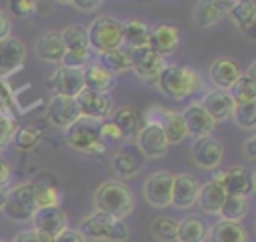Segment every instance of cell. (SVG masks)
Masks as SVG:
<instances>
[{
	"label": "cell",
	"mask_w": 256,
	"mask_h": 242,
	"mask_svg": "<svg viewBox=\"0 0 256 242\" xmlns=\"http://www.w3.org/2000/svg\"><path fill=\"white\" fill-rule=\"evenodd\" d=\"M32 224H34V232L54 238L58 232L66 228V214L60 206L36 208L32 214Z\"/></svg>",
	"instance_id": "4fadbf2b"
},
{
	"label": "cell",
	"mask_w": 256,
	"mask_h": 242,
	"mask_svg": "<svg viewBox=\"0 0 256 242\" xmlns=\"http://www.w3.org/2000/svg\"><path fill=\"white\" fill-rule=\"evenodd\" d=\"M66 142L70 148L86 154H102L106 142L100 136V120L80 116L66 128Z\"/></svg>",
	"instance_id": "277c9868"
},
{
	"label": "cell",
	"mask_w": 256,
	"mask_h": 242,
	"mask_svg": "<svg viewBox=\"0 0 256 242\" xmlns=\"http://www.w3.org/2000/svg\"><path fill=\"white\" fill-rule=\"evenodd\" d=\"M94 208L96 212L124 220L134 210V194L120 180H106L94 192Z\"/></svg>",
	"instance_id": "7a4b0ae2"
},
{
	"label": "cell",
	"mask_w": 256,
	"mask_h": 242,
	"mask_svg": "<svg viewBox=\"0 0 256 242\" xmlns=\"http://www.w3.org/2000/svg\"><path fill=\"white\" fill-rule=\"evenodd\" d=\"M10 180V166L6 164L4 158H0V186H6Z\"/></svg>",
	"instance_id": "f907efd6"
},
{
	"label": "cell",
	"mask_w": 256,
	"mask_h": 242,
	"mask_svg": "<svg viewBox=\"0 0 256 242\" xmlns=\"http://www.w3.org/2000/svg\"><path fill=\"white\" fill-rule=\"evenodd\" d=\"M110 166H112V170H114L120 178H132V176H136V174L140 172L142 162H140L136 156H132L130 152L120 150V152H116V154L112 156Z\"/></svg>",
	"instance_id": "d6a6232c"
},
{
	"label": "cell",
	"mask_w": 256,
	"mask_h": 242,
	"mask_svg": "<svg viewBox=\"0 0 256 242\" xmlns=\"http://www.w3.org/2000/svg\"><path fill=\"white\" fill-rule=\"evenodd\" d=\"M182 114V120H184V126H186V136H192L194 140L198 138H204V136H210L216 122L208 116V112L196 102V104H190L186 106Z\"/></svg>",
	"instance_id": "9a60e30c"
},
{
	"label": "cell",
	"mask_w": 256,
	"mask_h": 242,
	"mask_svg": "<svg viewBox=\"0 0 256 242\" xmlns=\"http://www.w3.org/2000/svg\"><path fill=\"white\" fill-rule=\"evenodd\" d=\"M222 18V12L216 4V0H202L194 6L192 10V20L196 26L200 28H208V26H214L218 20Z\"/></svg>",
	"instance_id": "1f68e13d"
},
{
	"label": "cell",
	"mask_w": 256,
	"mask_h": 242,
	"mask_svg": "<svg viewBox=\"0 0 256 242\" xmlns=\"http://www.w3.org/2000/svg\"><path fill=\"white\" fill-rule=\"evenodd\" d=\"M12 242H52V238H48L44 234H38L34 230H26V232H20Z\"/></svg>",
	"instance_id": "bcb514c9"
},
{
	"label": "cell",
	"mask_w": 256,
	"mask_h": 242,
	"mask_svg": "<svg viewBox=\"0 0 256 242\" xmlns=\"http://www.w3.org/2000/svg\"><path fill=\"white\" fill-rule=\"evenodd\" d=\"M0 242H6V240H0Z\"/></svg>",
	"instance_id": "f5cc1de1"
},
{
	"label": "cell",
	"mask_w": 256,
	"mask_h": 242,
	"mask_svg": "<svg viewBox=\"0 0 256 242\" xmlns=\"http://www.w3.org/2000/svg\"><path fill=\"white\" fill-rule=\"evenodd\" d=\"M100 136H102L104 142H106V140H112V142L124 140V136H122V132L118 130V126L112 124L110 120H102V122H100Z\"/></svg>",
	"instance_id": "b9f144b4"
},
{
	"label": "cell",
	"mask_w": 256,
	"mask_h": 242,
	"mask_svg": "<svg viewBox=\"0 0 256 242\" xmlns=\"http://www.w3.org/2000/svg\"><path fill=\"white\" fill-rule=\"evenodd\" d=\"M26 60V46L18 38L0 40V74H12L22 68Z\"/></svg>",
	"instance_id": "ffe728a7"
},
{
	"label": "cell",
	"mask_w": 256,
	"mask_h": 242,
	"mask_svg": "<svg viewBox=\"0 0 256 242\" xmlns=\"http://www.w3.org/2000/svg\"><path fill=\"white\" fill-rule=\"evenodd\" d=\"M226 198V192L212 180L200 184V190H198V198H196V204L200 206L202 212L206 214H218L220 212V206Z\"/></svg>",
	"instance_id": "484cf974"
},
{
	"label": "cell",
	"mask_w": 256,
	"mask_h": 242,
	"mask_svg": "<svg viewBox=\"0 0 256 242\" xmlns=\"http://www.w3.org/2000/svg\"><path fill=\"white\" fill-rule=\"evenodd\" d=\"M78 232L84 236V240L94 242H126L130 236V230L124 224V220H118L96 210L80 220Z\"/></svg>",
	"instance_id": "3957f363"
},
{
	"label": "cell",
	"mask_w": 256,
	"mask_h": 242,
	"mask_svg": "<svg viewBox=\"0 0 256 242\" xmlns=\"http://www.w3.org/2000/svg\"><path fill=\"white\" fill-rule=\"evenodd\" d=\"M224 154V146L220 140L212 138V136H204L192 142L190 146V156L192 162L196 164V168L200 170H214Z\"/></svg>",
	"instance_id": "9c48e42d"
},
{
	"label": "cell",
	"mask_w": 256,
	"mask_h": 242,
	"mask_svg": "<svg viewBox=\"0 0 256 242\" xmlns=\"http://www.w3.org/2000/svg\"><path fill=\"white\" fill-rule=\"evenodd\" d=\"M66 4H70V6H74L78 12H92V10H96V8H100V0H68Z\"/></svg>",
	"instance_id": "7dc6e473"
},
{
	"label": "cell",
	"mask_w": 256,
	"mask_h": 242,
	"mask_svg": "<svg viewBox=\"0 0 256 242\" xmlns=\"http://www.w3.org/2000/svg\"><path fill=\"white\" fill-rule=\"evenodd\" d=\"M86 40H88V50L92 48L96 54L122 46V20L114 16L94 18L86 28Z\"/></svg>",
	"instance_id": "5b68a950"
},
{
	"label": "cell",
	"mask_w": 256,
	"mask_h": 242,
	"mask_svg": "<svg viewBox=\"0 0 256 242\" xmlns=\"http://www.w3.org/2000/svg\"><path fill=\"white\" fill-rule=\"evenodd\" d=\"M36 210L34 200V184H20L12 190H8V198L2 206V212L16 222H28L32 220V214Z\"/></svg>",
	"instance_id": "8992f818"
},
{
	"label": "cell",
	"mask_w": 256,
	"mask_h": 242,
	"mask_svg": "<svg viewBox=\"0 0 256 242\" xmlns=\"http://www.w3.org/2000/svg\"><path fill=\"white\" fill-rule=\"evenodd\" d=\"M244 152H246L248 160H256V136H250L244 142Z\"/></svg>",
	"instance_id": "681fc988"
},
{
	"label": "cell",
	"mask_w": 256,
	"mask_h": 242,
	"mask_svg": "<svg viewBox=\"0 0 256 242\" xmlns=\"http://www.w3.org/2000/svg\"><path fill=\"white\" fill-rule=\"evenodd\" d=\"M10 28H12L10 18L0 10V40H4V38H8V36H10Z\"/></svg>",
	"instance_id": "c3c4849f"
},
{
	"label": "cell",
	"mask_w": 256,
	"mask_h": 242,
	"mask_svg": "<svg viewBox=\"0 0 256 242\" xmlns=\"http://www.w3.org/2000/svg\"><path fill=\"white\" fill-rule=\"evenodd\" d=\"M12 138H14L18 148L28 150V148H32L40 140V134H38V130H32V128H16Z\"/></svg>",
	"instance_id": "60d3db41"
},
{
	"label": "cell",
	"mask_w": 256,
	"mask_h": 242,
	"mask_svg": "<svg viewBox=\"0 0 256 242\" xmlns=\"http://www.w3.org/2000/svg\"><path fill=\"white\" fill-rule=\"evenodd\" d=\"M208 238V226L202 218L188 216L178 222V238L176 242H204Z\"/></svg>",
	"instance_id": "4dcf8cb0"
},
{
	"label": "cell",
	"mask_w": 256,
	"mask_h": 242,
	"mask_svg": "<svg viewBox=\"0 0 256 242\" xmlns=\"http://www.w3.org/2000/svg\"><path fill=\"white\" fill-rule=\"evenodd\" d=\"M198 190H200V182L194 176L178 174V176H174V182H172V200H170V204L180 208V210H188L196 204Z\"/></svg>",
	"instance_id": "e0dca14e"
},
{
	"label": "cell",
	"mask_w": 256,
	"mask_h": 242,
	"mask_svg": "<svg viewBox=\"0 0 256 242\" xmlns=\"http://www.w3.org/2000/svg\"><path fill=\"white\" fill-rule=\"evenodd\" d=\"M208 76H210V82L216 86V90H226L228 92L230 86L242 76V70L232 58L220 56L210 64Z\"/></svg>",
	"instance_id": "d6986e66"
},
{
	"label": "cell",
	"mask_w": 256,
	"mask_h": 242,
	"mask_svg": "<svg viewBox=\"0 0 256 242\" xmlns=\"http://www.w3.org/2000/svg\"><path fill=\"white\" fill-rule=\"evenodd\" d=\"M156 86L168 98L182 100V98L198 92L204 86V82H202L200 74L190 66L166 64L162 68V72L158 74V78H156Z\"/></svg>",
	"instance_id": "6da1fadb"
},
{
	"label": "cell",
	"mask_w": 256,
	"mask_h": 242,
	"mask_svg": "<svg viewBox=\"0 0 256 242\" xmlns=\"http://www.w3.org/2000/svg\"><path fill=\"white\" fill-rule=\"evenodd\" d=\"M164 66V56L156 54L148 46L130 50V70H134L144 80H156Z\"/></svg>",
	"instance_id": "8fae6325"
},
{
	"label": "cell",
	"mask_w": 256,
	"mask_h": 242,
	"mask_svg": "<svg viewBox=\"0 0 256 242\" xmlns=\"http://www.w3.org/2000/svg\"><path fill=\"white\" fill-rule=\"evenodd\" d=\"M180 42V30L178 26L172 24H158L154 28H150V36H148V48H152L156 54L166 56L170 52L176 50Z\"/></svg>",
	"instance_id": "44dd1931"
},
{
	"label": "cell",
	"mask_w": 256,
	"mask_h": 242,
	"mask_svg": "<svg viewBox=\"0 0 256 242\" xmlns=\"http://www.w3.org/2000/svg\"><path fill=\"white\" fill-rule=\"evenodd\" d=\"M76 104L80 110V116L92 118V120H106L114 112V102L110 94H100V92H88L82 90L76 96Z\"/></svg>",
	"instance_id": "30bf717a"
},
{
	"label": "cell",
	"mask_w": 256,
	"mask_h": 242,
	"mask_svg": "<svg viewBox=\"0 0 256 242\" xmlns=\"http://www.w3.org/2000/svg\"><path fill=\"white\" fill-rule=\"evenodd\" d=\"M98 64L104 70H108L110 74L126 72V70H130V50L126 46H118L108 52H102V54H98Z\"/></svg>",
	"instance_id": "f546056e"
},
{
	"label": "cell",
	"mask_w": 256,
	"mask_h": 242,
	"mask_svg": "<svg viewBox=\"0 0 256 242\" xmlns=\"http://www.w3.org/2000/svg\"><path fill=\"white\" fill-rule=\"evenodd\" d=\"M230 98L234 104H242V102H254L256 100V80L242 74L228 90Z\"/></svg>",
	"instance_id": "e575fe53"
},
{
	"label": "cell",
	"mask_w": 256,
	"mask_h": 242,
	"mask_svg": "<svg viewBox=\"0 0 256 242\" xmlns=\"http://www.w3.org/2000/svg\"><path fill=\"white\" fill-rule=\"evenodd\" d=\"M34 200H36V208L58 206V202H60V192H58L54 186L40 184V186H34Z\"/></svg>",
	"instance_id": "f35d334b"
},
{
	"label": "cell",
	"mask_w": 256,
	"mask_h": 242,
	"mask_svg": "<svg viewBox=\"0 0 256 242\" xmlns=\"http://www.w3.org/2000/svg\"><path fill=\"white\" fill-rule=\"evenodd\" d=\"M136 146L144 158H160L168 150V142L158 124H142L136 134Z\"/></svg>",
	"instance_id": "7c38bea8"
},
{
	"label": "cell",
	"mask_w": 256,
	"mask_h": 242,
	"mask_svg": "<svg viewBox=\"0 0 256 242\" xmlns=\"http://www.w3.org/2000/svg\"><path fill=\"white\" fill-rule=\"evenodd\" d=\"M158 116L152 118L150 122L146 124H158L164 132V138L170 144H178L186 138V126H184V120H182V114L180 112H172V110H164V108H156Z\"/></svg>",
	"instance_id": "ac0fdd59"
},
{
	"label": "cell",
	"mask_w": 256,
	"mask_h": 242,
	"mask_svg": "<svg viewBox=\"0 0 256 242\" xmlns=\"http://www.w3.org/2000/svg\"><path fill=\"white\" fill-rule=\"evenodd\" d=\"M218 214L226 222H238L240 224V220L248 214V198H244V196H226Z\"/></svg>",
	"instance_id": "836d02e7"
},
{
	"label": "cell",
	"mask_w": 256,
	"mask_h": 242,
	"mask_svg": "<svg viewBox=\"0 0 256 242\" xmlns=\"http://www.w3.org/2000/svg\"><path fill=\"white\" fill-rule=\"evenodd\" d=\"M48 84L52 86L54 94L66 96V98H76V96L84 90V84H82V70L58 66L56 72L52 74V78L48 80Z\"/></svg>",
	"instance_id": "5bb4252c"
},
{
	"label": "cell",
	"mask_w": 256,
	"mask_h": 242,
	"mask_svg": "<svg viewBox=\"0 0 256 242\" xmlns=\"http://www.w3.org/2000/svg\"><path fill=\"white\" fill-rule=\"evenodd\" d=\"M212 182H216L226 196H244L248 198L254 190V172L244 168H230V170H218L212 176Z\"/></svg>",
	"instance_id": "52a82bcc"
},
{
	"label": "cell",
	"mask_w": 256,
	"mask_h": 242,
	"mask_svg": "<svg viewBox=\"0 0 256 242\" xmlns=\"http://www.w3.org/2000/svg\"><path fill=\"white\" fill-rule=\"evenodd\" d=\"M62 44L66 52H84L88 50V40H86V30L80 26H66L62 32Z\"/></svg>",
	"instance_id": "74e56055"
},
{
	"label": "cell",
	"mask_w": 256,
	"mask_h": 242,
	"mask_svg": "<svg viewBox=\"0 0 256 242\" xmlns=\"http://www.w3.org/2000/svg\"><path fill=\"white\" fill-rule=\"evenodd\" d=\"M52 242H86V240H84V236H82L78 230L66 226L62 232H58V234L52 238Z\"/></svg>",
	"instance_id": "ee69618b"
},
{
	"label": "cell",
	"mask_w": 256,
	"mask_h": 242,
	"mask_svg": "<svg viewBox=\"0 0 256 242\" xmlns=\"http://www.w3.org/2000/svg\"><path fill=\"white\" fill-rule=\"evenodd\" d=\"M8 6L16 16H28L36 10V2H32V0H12V2H8Z\"/></svg>",
	"instance_id": "7bdbcfd3"
},
{
	"label": "cell",
	"mask_w": 256,
	"mask_h": 242,
	"mask_svg": "<svg viewBox=\"0 0 256 242\" xmlns=\"http://www.w3.org/2000/svg\"><path fill=\"white\" fill-rule=\"evenodd\" d=\"M172 182H174V174H170L166 170L150 174L146 178L144 186H142L144 200L150 206H156V208L170 206V200H172Z\"/></svg>",
	"instance_id": "ba28073f"
},
{
	"label": "cell",
	"mask_w": 256,
	"mask_h": 242,
	"mask_svg": "<svg viewBox=\"0 0 256 242\" xmlns=\"http://www.w3.org/2000/svg\"><path fill=\"white\" fill-rule=\"evenodd\" d=\"M110 116H112L110 122L118 126V130L122 132L124 138H136L138 130L142 128V120H140L138 112L134 108H130V106H120Z\"/></svg>",
	"instance_id": "f1b7e54d"
},
{
	"label": "cell",
	"mask_w": 256,
	"mask_h": 242,
	"mask_svg": "<svg viewBox=\"0 0 256 242\" xmlns=\"http://www.w3.org/2000/svg\"><path fill=\"white\" fill-rule=\"evenodd\" d=\"M210 242H248V232L238 222L218 220L208 230Z\"/></svg>",
	"instance_id": "4316f807"
},
{
	"label": "cell",
	"mask_w": 256,
	"mask_h": 242,
	"mask_svg": "<svg viewBox=\"0 0 256 242\" xmlns=\"http://www.w3.org/2000/svg\"><path fill=\"white\" fill-rule=\"evenodd\" d=\"M0 110H10L14 112V102H12V92L8 88V84L0 78Z\"/></svg>",
	"instance_id": "f6af8a7d"
},
{
	"label": "cell",
	"mask_w": 256,
	"mask_h": 242,
	"mask_svg": "<svg viewBox=\"0 0 256 242\" xmlns=\"http://www.w3.org/2000/svg\"><path fill=\"white\" fill-rule=\"evenodd\" d=\"M148 36H150V28L142 20L130 18L122 22V44H126L128 50L148 46Z\"/></svg>",
	"instance_id": "83f0119b"
},
{
	"label": "cell",
	"mask_w": 256,
	"mask_h": 242,
	"mask_svg": "<svg viewBox=\"0 0 256 242\" xmlns=\"http://www.w3.org/2000/svg\"><path fill=\"white\" fill-rule=\"evenodd\" d=\"M64 44H62V36L60 32H48L44 34L38 42H36V56L44 62H50V64H62V58H64Z\"/></svg>",
	"instance_id": "cb8c5ba5"
},
{
	"label": "cell",
	"mask_w": 256,
	"mask_h": 242,
	"mask_svg": "<svg viewBox=\"0 0 256 242\" xmlns=\"http://www.w3.org/2000/svg\"><path fill=\"white\" fill-rule=\"evenodd\" d=\"M6 198H8V190H6V186H0V210H2V206L6 202Z\"/></svg>",
	"instance_id": "816d5d0a"
},
{
	"label": "cell",
	"mask_w": 256,
	"mask_h": 242,
	"mask_svg": "<svg viewBox=\"0 0 256 242\" xmlns=\"http://www.w3.org/2000/svg\"><path fill=\"white\" fill-rule=\"evenodd\" d=\"M230 118L234 120V124L242 130L252 132L256 128V100L254 102H242V104H234Z\"/></svg>",
	"instance_id": "d590c367"
},
{
	"label": "cell",
	"mask_w": 256,
	"mask_h": 242,
	"mask_svg": "<svg viewBox=\"0 0 256 242\" xmlns=\"http://www.w3.org/2000/svg\"><path fill=\"white\" fill-rule=\"evenodd\" d=\"M82 84L88 92H100L108 94L114 88V74L104 70L100 64H88L82 70Z\"/></svg>",
	"instance_id": "603a6c76"
},
{
	"label": "cell",
	"mask_w": 256,
	"mask_h": 242,
	"mask_svg": "<svg viewBox=\"0 0 256 242\" xmlns=\"http://www.w3.org/2000/svg\"><path fill=\"white\" fill-rule=\"evenodd\" d=\"M206 112L208 116L214 120V122H222V120H228L230 114H232V108H234V102L230 98V94L226 90H210L204 94L202 102H198Z\"/></svg>",
	"instance_id": "7402d4cb"
},
{
	"label": "cell",
	"mask_w": 256,
	"mask_h": 242,
	"mask_svg": "<svg viewBox=\"0 0 256 242\" xmlns=\"http://www.w3.org/2000/svg\"><path fill=\"white\" fill-rule=\"evenodd\" d=\"M150 232L158 242H176L178 238V222L168 216H158L150 224Z\"/></svg>",
	"instance_id": "8d00e7d4"
},
{
	"label": "cell",
	"mask_w": 256,
	"mask_h": 242,
	"mask_svg": "<svg viewBox=\"0 0 256 242\" xmlns=\"http://www.w3.org/2000/svg\"><path fill=\"white\" fill-rule=\"evenodd\" d=\"M88 64H90V50H84V52H64V58H62L60 66L74 68V70H84Z\"/></svg>",
	"instance_id": "ab89813d"
},
{
	"label": "cell",
	"mask_w": 256,
	"mask_h": 242,
	"mask_svg": "<svg viewBox=\"0 0 256 242\" xmlns=\"http://www.w3.org/2000/svg\"><path fill=\"white\" fill-rule=\"evenodd\" d=\"M46 112H48V120L54 126H60V128H68L74 120L80 118L76 98H66V96H58V94H54L48 100Z\"/></svg>",
	"instance_id": "2e32d148"
},
{
	"label": "cell",
	"mask_w": 256,
	"mask_h": 242,
	"mask_svg": "<svg viewBox=\"0 0 256 242\" xmlns=\"http://www.w3.org/2000/svg\"><path fill=\"white\" fill-rule=\"evenodd\" d=\"M228 16L234 20V24L248 36L254 38V22H256V4L252 0L234 2L228 10Z\"/></svg>",
	"instance_id": "d4e9b609"
}]
</instances>
